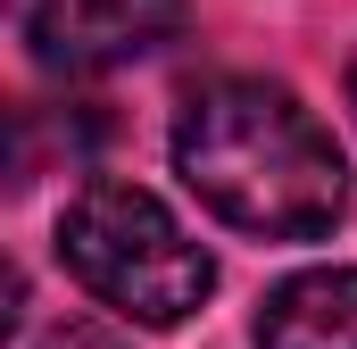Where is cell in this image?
Listing matches in <instances>:
<instances>
[{
  "label": "cell",
  "mask_w": 357,
  "mask_h": 349,
  "mask_svg": "<svg viewBox=\"0 0 357 349\" xmlns=\"http://www.w3.org/2000/svg\"><path fill=\"white\" fill-rule=\"evenodd\" d=\"M175 174L199 191L208 216L258 242H316L349 208L341 142L316 125L299 91L266 75H225L191 91L175 117Z\"/></svg>",
  "instance_id": "1"
},
{
  "label": "cell",
  "mask_w": 357,
  "mask_h": 349,
  "mask_svg": "<svg viewBox=\"0 0 357 349\" xmlns=\"http://www.w3.org/2000/svg\"><path fill=\"white\" fill-rule=\"evenodd\" d=\"M59 258L100 308H116L125 325H150V333L183 325L216 291V258L142 183H84L59 216Z\"/></svg>",
  "instance_id": "2"
},
{
  "label": "cell",
  "mask_w": 357,
  "mask_h": 349,
  "mask_svg": "<svg viewBox=\"0 0 357 349\" xmlns=\"http://www.w3.org/2000/svg\"><path fill=\"white\" fill-rule=\"evenodd\" d=\"M191 0H17V42L50 75H108L125 59L167 50Z\"/></svg>",
  "instance_id": "3"
},
{
  "label": "cell",
  "mask_w": 357,
  "mask_h": 349,
  "mask_svg": "<svg viewBox=\"0 0 357 349\" xmlns=\"http://www.w3.org/2000/svg\"><path fill=\"white\" fill-rule=\"evenodd\" d=\"M258 349H357V266H307L258 308Z\"/></svg>",
  "instance_id": "4"
},
{
  "label": "cell",
  "mask_w": 357,
  "mask_h": 349,
  "mask_svg": "<svg viewBox=\"0 0 357 349\" xmlns=\"http://www.w3.org/2000/svg\"><path fill=\"white\" fill-rule=\"evenodd\" d=\"M42 125H50V108H17V158H8V183H33V174H42ZM59 142L75 150V167L91 158V142H100V117H91L84 100L67 108V125H59Z\"/></svg>",
  "instance_id": "5"
},
{
  "label": "cell",
  "mask_w": 357,
  "mask_h": 349,
  "mask_svg": "<svg viewBox=\"0 0 357 349\" xmlns=\"http://www.w3.org/2000/svg\"><path fill=\"white\" fill-rule=\"evenodd\" d=\"M33 349H116L108 333H91V325H59V333H42Z\"/></svg>",
  "instance_id": "6"
},
{
  "label": "cell",
  "mask_w": 357,
  "mask_h": 349,
  "mask_svg": "<svg viewBox=\"0 0 357 349\" xmlns=\"http://www.w3.org/2000/svg\"><path fill=\"white\" fill-rule=\"evenodd\" d=\"M349 108H357V67H349Z\"/></svg>",
  "instance_id": "7"
}]
</instances>
